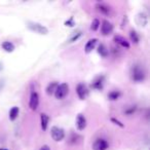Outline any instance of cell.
<instances>
[{
	"label": "cell",
	"instance_id": "obj_1",
	"mask_svg": "<svg viewBox=\"0 0 150 150\" xmlns=\"http://www.w3.org/2000/svg\"><path fill=\"white\" fill-rule=\"evenodd\" d=\"M131 78L135 82H143L146 79V70L142 65L136 64L131 69Z\"/></svg>",
	"mask_w": 150,
	"mask_h": 150
},
{
	"label": "cell",
	"instance_id": "obj_2",
	"mask_svg": "<svg viewBox=\"0 0 150 150\" xmlns=\"http://www.w3.org/2000/svg\"><path fill=\"white\" fill-rule=\"evenodd\" d=\"M27 28L29 30H31L32 32L39 34V35H46L48 33V29L45 26L41 25L39 23H36V22H28Z\"/></svg>",
	"mask_w": 150,
	"mask_h": 150
},
{
	"label": "cell",
	"instance_id": "obj_3",
	"mask_svg": "<svg viewBox=\"0 0 150 150\" xmlns=\"http://www.w3.org/2000/svg\"><path fill=\"white\" fill-rule=\"evenodd\" d=\"M68 94H69V86L66 82H63V83L58 84L54 95L57 100H63V99L66 98V96Z\"/></svg>",
	"mask_w": 150,
	"mask_h": 150
},
{
	"label": "cell",
	"instance_id": "obj_4",
	"mask_svg": "<svg viewBox=\"0 0 150 150\" xmlns=\"http://www.w3.org/2000/svg\"><path fill=\"white\" fill-rule=\"evenodd\" d=\"M50 136H52V140L56 142H61L64 140L65 138V131L64 129L60 127H57V125H54L50 129Z\"/></svg>",
	"mask_w": 150,
	"mask_h": 150
},
{
	"label": "cell",
	"instance_id": "obj_5",
	"mask_svg": "<svg viewBox=\"0 0 150 150\" xmlns=\"http://www.w3.org/2000/svg\"><path fill=\"white\" fill-rule=\"evenodd\" d=\"M101 34L103 36H109L110 34L113 33L114 30V26L111 22H109L108 20H103L101 23Z\"/></svg>",
	"mask_w": 150,
	"mask_h": 150
},
{
	"label": "cell",
	"instance_id": "obj_6",
	"mask_svg": "<svg viewBox=\"0 0 150 150\" xmlns=\"http://www.w3.org/2000/svg\"><path fill=\"white\" fill-rule=\"evenodd\" d=\"M104 84H105V76L104 75H99V76L95 77V79L91 83V86L94 90L102 91L104 88Z\"/></svg>",
	"mask_w": 150,
	"mask_h": 150
},
{
	"label": "cell",
	"instance_id": "obj_7",
	"mask_svg": "<svg viewBox=\"0 0 150 150\" xmlns=\"http://www.w3.org/2000/svg\"><path fill=\"white\" fill-rule=\"evenodd\" d=\"M39 106V95L37 92H32L30 95V100H29V107L32 111H36Z\"/></svg>",
	"mask_w": 150,
	"mask_h": 150
},
{
	"label": "cell",
	"instance_id": "obj_8",
	"mask_svg": "<svg viewBox=\"0 0 150 150\" xmlns=\"http://www.w3.org/2000/svg\"><path fill=\"white\" fill-rule=\"evenodd\" d=\"M76 94L80 100H86L88 97V86L84 83H78L76 86Z\"/></svg>",
	"mask_w": 150,
	"mask_h": 150
},
{
	"label": "cell",
	"instance_id": "obj_9",
	"mask_svg": "<svg viewBox=\"0 0 150 150\" xmlns=\"http://www.w3.org/2000/svg\"><path fill=\"white\" fill-rule=\"evenodd\" d=\"M136 23L139 27L144 28L148 25V16L145 13H139L136 16Z\"/></svg>",
	"mask_w": 150,
	"mask_h": 150
},
{
	"label": "cell",
	"instance_id": "obj_10",
	"mask_svg": "<svg viewBox=\"0 0 150 150\" xmlns=\"http://www.w3.org/2000/svg\"><path fill=\"white\" fill-rule=\"evenodd\" d=\"M109 144L105 139H97L93 144V150H107Z\"/></svg>",
	"mask_w": 150,
	"mask_h": 150
},
{
	"label": "cell",
	"instance_id": "obj_11",
	"mask_svg": "<svg viewBox=\"0 0 150 150\" xmlns=\"http://www.w3.org/2000/svg\"><path fill=\"white\" fill-rule=\"evenodd\" d=\"M96 9L101 13V15H104V16H110L111 15V7L104 2H98L97 3Z\"/></svg>",
	"mask_w": 150,
	"mask_h": 150
},
{
	"label": "cell",
	"instance_id": "obj_12",
	"mask_svg": "<svg viewBox=\"0 0 150 150\" xmlns=\"http://www.w3.org/2000/svg\"><path fill=\"white\" fill-rule=\"evenodd\" d=\"M75 125H76V127H77L78 131H83L86 127V118L83 114L79 113L76 117V121H75Z\"/></svg>",
	"mask_w": 150,
	"mask_h": 150
},
{
	"label": "cell",
	"instance_id": "obj_13",
	"mask_svg": "<svg viewBox=\"0 0 150 150\" xmlns=\"http://www.w3.org/2000/svg\"><path fill=\"white\" fill-rule=\"evenodd\" d=\"M113 40H114L115 43H117L118 45H120L121 47H123V48H127V50H129V48L131 47V44H129V42L121 35H115L114 38H113Z\"/></svg>",
	"mask_w": 150,
	"mask_h": 150
},
{
	"label": "cell",
	"instance_id": "obj_14",
	"mask_svg": "<svg viewBox=\"0 0 150 150\" xmlns=\"http://www.w3.org/2000/svg\"><path fill=\"white\" fill-rule=\"evenodd\" d=\"M98 41L99 40L97 39V38H92V39L88 40V41L86 42V46H84V52H86V54H91V52L96 48L97 44H98Z\"/></svg>",
	"mask_w": 150,
	"mask_h": 150
},
{
	"label": "cell",
	"instance_id": "obj_15",
	"mask_svg": "<svg viewBox=\"0 0 150 150\" xmlns=\"http://www.w3.org/2000/svg\"><path fill=\"white\" fill-rule=\"evenodd\" d=\"M48 122H50V117L46 113H41L40 114V125H41L42 131H46L48 127Z\"/></svg>",
	"mask_w": 150,
	"mask_h": 150
},
{
	"label": "cell",
	"instance_id": "obj_16",
	"mask_svg": "<svg viewBox=\"0 0 150 150\" xmlns=\"http://www.w3.org/2000/svg\"><path fill=\"white\" fill-rule=\"evenodd\" d=\"M97 52H98V54H100L102 58H107L109 54V50L108 47H107L106 45H105L104 43H101L98 45V48H97Z\"/></svg>",
	"mask_w": 150,
	"mask_h": 150
},
{
	"label": "cell",
	"instance_id": "obj_17",
	"mask_svg": "<svg viewBox=\"0 0 150 150\" xmlns=\"http://www.w3.org/2000/svg\"><path fill=\"white\" fill-rule=\"evenodd\" d=\"M120 96H121L120 91L113 90V91H111V92L108 93V95H107V98H108L109 101H117L119 98H120Z\"/></svg>",
	"mask_w": 150,
	"mask_h": 150
},
{
	"label": "cell",
	"instance_id": "obj_18",
	"mask_svg": "<svg viewBox=\"0 0 150 150\" xmlns=\"http://www.w3.org/2000/svg\"><path fill=\"white\" fill-rule=\"evenodd\" d=\"M1 47H2V50H4V52H13V50H15L16 46L11 41H3L2 44H1Z\"/></svg>",
	"mask_w": 150,
	"mask_h": 150
},
{
	"label": "cell",
	"instance_id": "obj_19",
	"mask_svg": "<svg viewBox=\"0 0 150 150\" xmlns=\"http://www.w3.org/2000/svg\"><path fill=\"white\" fill-rule=\"evenodd\" d=\"M19 113H20V108H19V107H17V106H13L8 112L9 119H11V121L16 120V119H17V117L19 116Z\"/></svg>",
	"mask_w": 150,
	"mask_h": 150
},
{
	"label": "cell",
	"instance_id": "obj_20",
	"mask_svg": "<svg viewBox=\"0 0 150 150\" xmlns=\"http://www.w3.org/2000/svg\"><path fill=\"white\" fill-rule=\"evenodd\" d=\"M57 86H58V82H57V81H52V82H50V83H48L47 86H46V88H45L46 94H47L48 96H52V95H54V92H56Z\"/></svg>",
	"mask_w": 150,
	"mask_h": 150
},
{
	"label": "cell",
	"instance_id": "obj_21",
	"mask_svg": "<svg viewBox=\"0 0 150 150\" xmlns=\"http://www.w3.org/2000/svg\"><path fill=\"white\" fill-rule=\"evenodd\" d=\"M82 35L81 31L80 30H76V31H74L72 34L70 35V37H69V39L67 40V41L69 42V43H72V42H75V41H77L78 39L80 38V36Z\"/></svg>",
	"mask_w": 150,
	"mask_h": 150
},
{
	"label": "cell",
	"instance_id": "obj_22",
	"mask_svg": "<svg viewBox=\"0 0 150 150\" xmlns=\"http://www.w3.org/2000/svg\"><path fill=\"white\" fill-rule=\"evenodd\" d=\"M129 39H131V41L133 42L134 44H138L140 41V37H139V34L137 33V31L134 29H132L131 31H129Z\"/></svg>",
	"mask_w": 150,
	"mask_h": 150
},
{
	"label": "cell",
	"instance_id": "obj_23",
	"mask_svg": "<svg viewBox=\"0 0 150 150\" xmlns=\"http://www.w3.org/2000/svg\"><path fill=\"white\" fill-rule=\"evenodd\" d=\"M100 25H101V22L99 19H94L92 22V24H91V30L94 32H96L97 30L100 28Z\"/></svg>",
	"mask_w": 150,
	"mask_h": 150
},
{
	"label": "cell",
	"instance_id": "obj_24",
	"mask_svg": "<svg viewBox=\"0 0 150 150\" xmlns=\"http://www.w3.org/2000/svg\"><path fill=\"white\" fill-rule=\"evenodd\" d=\"M74 25H75V22L73 18H70L68 21L65 22V26H67V27H73Z\"/></svg>",
	"mask_w": 150,
	"mask_h": 150
},
{
	"label": "cell",
	"instance_id": "obj_25",
	"mask_svg": "<svg viewBox=\"0 0 150 150\" xmlns=\"http://www.w3.org/2000/svg\"><path fill=\"white\" fill-rule=\"evenodd\" d=\"M111 121H112V122H114V125H118V127H125V125H123V123L121 122V121H119L118 119L114 118V117H111Z\"/></svg>",
	"mask_w": 150,
	"mask_h": 150
},
{
	"label": "cell",
	"instance_id": "obj_26",
	"mask_svg": "<svg viewBox=\"0 0 150 150\" xmlns=\"http://www.w3.org/2000/svg\"><path fill=\"white\" fill-rule=\"evenodd\" d=\"M39 150H50V146H48V145H43Z\"/></svg>",
	"mask_w": 150,
	"mask_h": 150
},
{
	"label": "cell",
	"instance_id": "obj_27",
	"mask_svg": "<svg viewBox=\"0 0 150 150\" xmlns=\"http://www.w3.org/2000/svg\"><path fill=\"white\" fill-rule=\"evenodd\" d=\"M3 70V63L2 62H0V72Z\"/></svg>",
	"mask_w": 150,
	"mask_h": 150
},
{
	"label": "cell",
	"instance_id": "obj_28",
	"mask_svg": "<svg viewBox=\"0 0 150 150\" xmlns=\"http://www.w3.org/2000/svg\"><path fill=\"white\" fill-rule=\"evenodd\" d=\"M0 150H4V149H0Z\"/></svg>",
	"mask_w": 150,
	"mask_h": 150
},
{
	"label": "cell",
	"instance_id": "obj_29",
	"mask_svg": "<svg viewBox=\"0 0 150 150\" xmlns=\"http://www.w3.org/2000/svg\"><path fill=\"white\" fill-rule=\"evenodd\" d=\"M4 150H5V149H4Z\"/></svg>",
	"mask_w": 150,
	"mask_h": 150
}]
</instances>
